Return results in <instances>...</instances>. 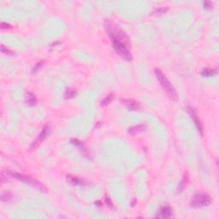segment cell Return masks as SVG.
<instances>
[{
  "label": "cell",
  "mask_w": 219,
  "mask_h": 219,
  "mask_svg": "<svg viewBox=\"0 0 219 219\" xmlns=\"http://www.w3.org/2000/svg\"><path fill=\"white\" fill-rule=\"evenodd\" d=\"M105 28L108 33L109 38L111 39V41L123 42L130 46V40L128 36L127 35L125 32L121 28H119L117 25L114 24L112 21H105Z\"/></svg>",
  "instance_id": "6da1fadb"
},
{
  "label": "cell",
  "mask_w": 219,
  "mask_h": 219,
  "mask_svg": "<svg viewBox=\"0 0 219 219\" xmlns=\"http://www.w3.org/2000/svg\"><path fill=\"white\" fill-rule=\"evenodd\" d=\"M154 73H155L157 79L159 82L161 86L166 92V94L169 96V98H171L174 100H177V93H176L175 87L169 82V81L168 80V78L166 77V75L164 74V72L161 69H159L157 68V69H155V70H154Z\"/></svg>",
  "instance_id": "7a4b0ae2"
},
{
  "label": "cell",
  "mask_w": 219,
  "mask_h": 219,
  "mask_svg": "<svg viewBox=\"0 0 219 219\" xmlns=\"http://www.w3.org/2000/svg\"><path fill=\"white\" fill-rule=\"evenodd\" d=\"M10 173H11V177L16 178V180H19V181H23V182H25L27 184H29V185L33 186V188H37V189L40 190L41 192H44V193H45L47 191L46 188L43 186V184L40 183V181H38L37 180H35L34 178L28 176H25L23 174H20V173H17V172H11V171H10Z\"/></svg>",
  "instance_id": "3957f363"
},
{
  "label": "cell",
  "mask_w": 219,
  "mask_h": 219,
  "mask_svg": "<svg viewBox=\"0 0 219 219\" xmlns=\"http://www.w3.org/2000/svg\"><path fill=\"white\" fill-rule=\"evenodd\" d=\"M210 204H211V198L210 197V195L205 193H197L193 196L190 203V206L194 208H198V207L208 206Z\"/></svg>",
  "instance_id": "277c9868"
},
{
  "label": "cell",
  "mask_w": 219,
  "mask_h": 219,
  "mask_svg": "<svg viewBox=\"0 0 219 219\" xmlns=\"http://www.w3.org/2000/svg\"><path fill=\"white\" fill-rule=\"evenodd\" d=\"M188 111L189 115L191 116V118L193 119V123H194V125L196 127L198 132L200 134V135L202 136L203 135V134H204V127H203V124H202V123H201V121H200V119H199V117H198L197 111H196L194 108L191 107V106H188Z\"/></svg>",
  "instance_id": "5b68a950"
},
{
  "label": "cell",
  "mask_w": 219,
  "mask_h": 219,
  "mask_svg": "<svg viewBox=\"0 0 219 219\" xmlns=\"http://www.w3.org/2000/svg\"><path fill=\"white\" fill-rule=\"evenodd\" d=\"M50 132H51V127L49 125L45 126L42 129L41 133L38 135L37 139L32 144V148H36L41 142H43L45 140V138L47 137V135L50 134Z\"/></svg>",
  "instance_id": "8992f818"
},
{
  "label": "cell",
  "mask_w": 219,
  "mask_h": 219,
  "mask_svg": "<svg viewBox=\"0 0 219 219\" xmlns=\"http://www.w3.org/2000/svg\"><path fill=\"white\" fill-rule=\"evenodd\" d=\"M172 215V210L169 206H164L160 209L158 213L156 215V218H169Z\"/></svg>",
  "instance_id": "52a82bcc"
},
{
  "label": "cell",
  "mask_w": 219,
  "mask_h": 219,
  "mask_svg": "<svg viewBox=\"0 0 219 219\" xmlns=\"http://www.w3.org/2000/svg\"><path fill=\"white\" fill-rule=\"evenodd\" d=\"M122 102L131 111H137L140 108V103L135 100H133V99H123Z\"/></svg>",
  "instance_id": "ba28073f"
},
{
  "label": "cell",
  "mask_w": 219,
  "mask_h": 219,
  "mask_svg": "<svg viewBox=\"0 0 219 219\" xmlns=\"http://www.w3.org/2000/svg\"><path fill=\"white\" fill-rule=\"evenodd\" d=\"M145 128H146V126L143 125V124H140V125L133 126V127L129 128L128 130V132L129 135H137V134H139V133L144 131Z\"/></svg>",
  "instance_id": "9c48e42d"
},
{
  "label": "cell",
  "mask_w": 219,
  "mask_h": 219,
  "mask_svg": "<svg viewBox=\"0 0 219 219\" xmlns=\"http://www.w3.org/2000/svg\"><path fill=\"white\" fill-rule=\"evenodd\" d=\"M67 179L73 185H82V184H83V181H82L80 178H78L77 176H71V175L67 176Z\"/></svg>",
  "instance_id": "30bf717a"
},
{
  "label": "cell",
  "mask_w": 219,
  "mask_h": 219,
  "mask_svg": "<svg viewBox=\"0 0 219 219\" xmlns=\"http://www.w3.org/2000/svg\"><path fill=\"white\" fill-rule=\"evenodd\" d=\"M13 198V195L10 191H4L1 194V201L3 202H9Z\"/></svg>",
  "instance_id": "8fae6325"
},
{
  "label": "cell",
  "mask_w": 219,
  "mask_h": 219,
  "mask_svg": "<svg viewBox=\"0 0 219 219\" xmlns=\"http://www.w3.org/2000/svg\"><path fill=\"white\" fill-rule=\"evenodd\" d=\"M188 183V175H186V176H184L183 178H182V180H181V181L180 182V184H179V186H178V191H179V193H181V191H183L184 190V188H186V186H187V184Z\"/></svg>",
  "instance_id": "7c38bea8"
},
{
  "label": "cell",
  "mask_w": 219,
  "mask_h": 219,
  "mask_svg": "<svg viewBox=\"0 0 219 219\" xmlns=\"http://www.w3.org/2000/svg\"><path fill=\"white\" fill-rule=\"evenodd\" d=\"M27 96H28V104H29V105H31V106L36 104L37 99H36V97H35L34 94H32V93H28Z\"/></svg>",
  "instance_id": "4fadbf2b"
},
{
  "label": "cell",
  "mask_w": 219,
  "mask_h": 219,
  "mask_svg": "<svg viewBox=\"0 0 219 219\" xmlns=\"http://www.w3.org/2000/svg\"><path fill=\"white\" fill-rule=\"evenodd\" d=\"M113 98H114V96H113V94H108L105 98H104V99L101 101V103H100V105H102V106H105V105H108V104H110L111 101H112V99H113Z\"/></svg>",
  "instance_id": "5bb4252c"
},
{
  "label": "cell",
  "mask_w": 219,
  "mask_h": 219,
  "mask_svg": "<svg viewBox=\"0 0 219 219\" xmlns=\"http://www.w3.org/2000/svg\"><path fill=\"white\" fill-rule=\"evenodd\" d=\"M217 69H210V68H206V69H204V70L202 71V74L205 75V76H211V75H214L217 74Z\"/></svg>",
  "instance_id": "9a60e30c"
},
{
  "label": "cell",
  "mask_w": 219,
  "mask_h": 219,
  "mask_svg": "<svg viewBox=\"0 0 219 219\" xmlns=\"http://www.w3.org/2000/svg\"><path fill=\"white\" fill-rule=\"evenodd\" d=\"M10 177H11L10 171H4L3 170L1 173V182L4 183L5 181H8L10 180Z\"/></svg>",
  "instance_id": "2e32d148"
},
{
  "label": "cell",
  "mask_w": 219,
  "mask_h": 219,
  "mask_svg": "<svg viewBox=\"0 0 219 219\" xmlns=\"http://www.w3.org/2000/svg\"><path fill=\"white\" fill-rule=\"evenodd\" d=\"M76 94V91L73 88H68L65 92V98L66 99H70L73 98L74 96Z\"/></svg>",
  "instance_id": "e0dca14e"
},
{
  "label": "cell",
  "mask_w": 219,
  "mask_h": 219,
  "mask_svg": "<svg viewBox=\"0 0 219 219\" xmlns=\"http://www.w3.org/2000/svg\"><path fill=\"white\" fill-rule=\"evenodd\" d=\"M1 52H3V53L7 54V55H13V54H14V52H12V51H11L9 48L5 47L4 45H1Z\"/></svg>",
  "instance_id": "ac0fdd59"
},
{
  "label": "cell",
  "mask_w": 219,
  "mask_h": 219,
  "mask_svg": "<svg viewBox=\"0 0 219 219\" xmlns=\"http://www.w3.org/2000/svg\"><path fill=\"white\" fill-rule=\"evenodd\" d=\"M0 26H1L2 29H7V28H11V24H9L7 22H1Z\"/></svg>",
  "instance_id": "d6986e66"
},
{
  "label": "cell",
  "mask_w": 219,
  "mask_h": 219,
  "mask_svg": "<svg viewBox=\"0 0 219 219\" xmlns=\"http://www.w3.org/2000/svg\"><path fill=\"white\" fill-rule=\"evenodd\" d=\"M203 4H204V6H205V8H206V9H211V7L213 6L212 3H211V2H208V1L204 2V3H203Z\"/></svg>",
  "instance_id": "ffe728a7"
},
{
  "label": "cell",
  "mask_w": 219,
  "mask_h": 219,
  "mask_svg": "<svg viewBox=\"0 0 219 219\" xmlns=\"http://www.w3.org/2000/svg\"><path fill=\"white\" fill-rule=\"evenodd\" d=\"M43 61H41V62H40V63H38L34 67H33V71H37L38 69H40V68H41V66H42V64H43Z\"/></svg>",
  "instance_id": "44dd1931"
},
{
  "label": "cell",
  "mask_w": 219,
  "mask_h": 219,
  "mask_svg": "<svg viewBox=\"0 0 219 219\" xmlns=\"http://www.w3.org/2000/svg\"><path fill=\"white\" fill-rule=\"evenodd\" d=\"M166 11H167V8H160V9L157 10L156 13H157V14H162V13L165 12Z\"/></svg>",
  "instance_id": "7402d4cb"
}]
</instances>
